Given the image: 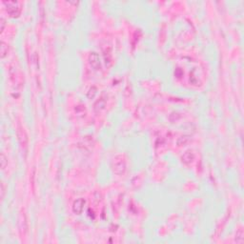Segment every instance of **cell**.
I'll return each instance as SVG.
<instances>
[{"instance_id":"obj_2","label":"cell","mask_w":244,"mask_h":244,"mask_svg":"<svg viewBox=\"0 0 244 244\" xmlns=\"http://www.w3.org/2000/svg\"><path fill=\"white\" fill-rule=\"evenodd\" d=\"M126 170V162L123 159H119L118 162L116 159L113 161V171L115 173H116L117 175H121L124 174V172Z\"/></svg>"},{"instance_id":"obj_4","label":"cell","mask_w":244,"mask_h":244,"mask_svg":"<svg viewBox=\"0 0 244 244\" xmlns=\"http://www.w3.org/2000/svg\"><path fill=\"white\" fill-rule=\"evenodd\" d=\"M90 65H91L94 70H98L100 68V59L99 56L96 53H91L89 56Z\"/></svg>"},{"instance_id":"obj_5","label":"cell","mask_w":244,"mask_h":244,"mask_svg":"<svg viewBox=\"0 0 244 244\" xmlns=\"http://www.w3.org/2000/svg\"><path fill=\"white\" fill-rule=\"evenodd\" d=\"M194 158H195V155L192 151H188L182 156V161L185 164H189L190 162H192Z\"/></svg>"},{"instance_id":"obj_9","label":"cell","mask_w":244,"mask_h":244,"mask_svg":"<svg viewBox=\"0 0 244 244\" xmlns=\"http://www.w3.org/2000/svg\"><path fill=\"white\" fill-rule=\"evenodd\" d=\"M4 27H5V21H4L3 18H1V31H3Z\"/></svg>"},{"instance_id":"obj_6","label":"cell","mask_w":244,"mask_h":244,"mask_svg":"<svg viewBox=\"0 0 244 244\" xmlns=\"http://www.w3.org/2000/svg\"><path fill=\"white\" fill-rule=\"evenodd\" d=\"M1 58H4L8 54V44H6L5 42L2 41L1 42Z\"/></svg>"},{"instance_id":"obj_3","label":"cell","mask_w":244,"mask_h":244,"mask_svg":"<svg viewBox=\"0 0 244 244\" xmlns=\"http://www.w3.org/2000/svg\"><path fill=\"white\" fill-rule=\"evenodd\" d=\"M85 199L84 198H78L76 201L73 202V211L74 214L76 215H80L82 212H83L84 209V205H85Z\"/></svg>"},{"instance_id":"obj_7","label":"cell","mask_w":244,"mask_h":244,"mask_svg":"<svg viewBox=\"0 0 244 244\" xmlns=\"http://www.w3.org/2000/svg\"><path fill=\"white\" fill-rule=\"evenodd\" d=\"M6 162H7L6 156H5V155H4V153H1V167H2V169H5V167H6Z\"/></svg>"},{"instance_id":"obj_1","label":"cell","mask_w":244,"mask_h":244,"mask_svg":"<svg viewBox=\"0 0 244 244\" xmlns=\"http://www.w3.org/2000/svg\"><path fill=\"white\" fill-rule=\"evenodd\" d=\"M4 4L7 7V11L11 17H17L20 14V7H19L18 3L15 1H4Z\"/></svg>"},{"instance_id":"obj_10","label":"cell","mask_w":244,"mask_h":244,"mask_svg":"<svg viewBox=\"0 0 244 244\" xmlns=\"http://www.w3.org/2000/svg\"><path fill=\"white\" fill-rule=\"evenodd\" d=\"M1 190H2V198H4V192H5L4 191V184L3 183L1 184Z\"/></svg>"},{"instance_id":"obj_8","label":"cell","mask_w":244,"mask_h":244,"mask_svg":"<svg viewBox=\"0 0 244 244\" xmlns=\"http://www.w3.org/2000/svg\"><path fill=\"white\" fill-rule=\"evenodd\" d=\"M182 73H182V71L180 70V69H176V76H178V77H180V76H182Z\"/></svg>"}]
</instances>
